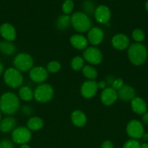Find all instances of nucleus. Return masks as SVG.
Segmentation results:
<instances>
[{"label": "nucleus", "instance_id": "nucleus-1", "mask_svg": "<svg viewBox=\"0 0 148 148\" xmlns=\"http://www.w3.org/2000/svg\"><path fill=\"white\" fill-rule=\"evenodd\" d=\"M20 108V100L16 94L7 92L0 98V111L7 115H12Z\"/></svg>", "mask_w": 148, "mask_h": 148}, {"label": "nucleus", "instance_id": "nucleus-2", "mask_svg": "<svg viewBox=\"0 0 148 148\" xmlns=\"http://www.w3.org/2000/svg\"><path fill=\"white\" fill-rule=\"evenodd\" d=\"M148 56L147 49L140 43L131 44L128 49V56L133 64L140 66L145 63Z\"/></svg>", "mask_w": 148, "mask_h": 148}, {"label": "nucleus", "instance_id": "nucleus-3", "mask_svg": "<svg viewBox=\"0 0 148 148\" xmlns=\"http://www.w3.org/2000/svg\"><path fill=\"white\" fill-rule=\"evenodd\" d=\"M71 25L75 30L80 33H85L91 28L92 23L90 17L81 12H74L71 17Z\"/></svg>", "mask_w": 148, "mask_h": 148}, {"label": "nucleus", "instance_id": "nucleus-4", "mask_svg": "<svg viewBox=\"0 0 148 148\" xmlns=\"http://www.w3.org/2000/svg\"><path fill=\"white\" fill-rule=\"evenodd\" d=\"M54 95L53 88L46 83L40 84L33 92V98L39 103H47L52 100Z\"/></svg>", "mask_w": 148, "mask_h": 148}, {"label": "nucleus", "instance_id": "nucleus-5", "mask_svg": "<svg viewBox=\"0 0 148 148\" xmlns=\"http://www.w3.org/2000/svg\"><path fill=\"white\" fill-rule=\"evenodd\" d=\"M4 79L6 85L12 88H20L23 82V77L21 72L15 68H9L5 71Z\"/></svg>", "mask_w": 148, "mask_h": 148}, {"label": "nucleus", "instance_id": "nucleus-6", "mask_svg": "<svg viewBox=\"0 0 148 148\" xmlns=\"http://www.w3.org/2000/svg\"><path fill=\"white\" fill-rule=\"evenodd\" d=\"M13 64L15 69L20 72H27L33 67V59L28 53H20L15 57Z\"/></svg>", "mask_w": 148, "mask_h": 148}, {"label": "nucleus", "instance_id": "nucleus-7", "mask_svg": "<svg viewBox=\"0 0 148 148\" xmlns=\"http://www.w3.org/2000/svg\"><path fill=\"white\" fill-rule=\"evenodd\" d=\"M12 139L13 142L17 144H27L31 139L30 130L28 127H17L12 131Z\"/></svg>", "mask_w": 148, "mask_h": 148}, {"label": "nucleus", "instance_id": "nucleus-8", "mask_svg": "<svg viewBox=\"0 0 148 148\" xmlns=\"http://www.w3.org/2000/svg\"><path fill=\"white\" fill-rule=\"evenodd\" d=\"M126 132L128 135L133 140L142 138L143 134H145L143 124L139 120H131L128 123L126 127Z\"/></svg>", "mask_w": 148, "mask_h": 148}, {"label": "nucleus", "instance_id": "nucleus-9", "mask_svg": "<svg viewBox=\"0 0 148 148\" xmlns=\"http://www.w3.org/2000/svg\"><path fill=\"white\" fill-rule=\"evenodd\" d=\"M84 59L91 64H100L102 61V54L99 49L94 46L87 47L83 53Z\"/></svg>", "mask_w": 148, "mask_h": 148}, {"label": "nucleus", "instance_id": "nucleus-10", "mask_svg": "<svg viewBox=\"0 0 148 148\" xmlns=\"http://www.w3.org/2000/svg\"><path fill=\"white\" fill-rule=\"evenodd\" d=\"M48 71L43 66H33L29 72L30 79L36 83L42 84L47 79Z\"/></svg>", "mask_w": 148, "mask_h": 148}, {"label": "nucleus", "instance_id": "nucleus-11", "mask_svg": "<svg viewBox=\"0 0 148 148\" xmlns=\"http://www.w3.org/2000/svg\"><path fill=\"white\" fill-rule=\"evenodd\" d=\"M98 85L95 80H87L81 87V93L85 98H91L98 90Z\"/></svg>", "mask_w": 148, "mask_h": 148}, {"label": "nucleus", "instance_id": "nucleus-12", "mask_svg": "<svg viewBox=\"0 0 148 148\" xmlns=\"http://www.w3.org/2000/svg\"><path fill=\"white\" fill-rule=\"evenodd\" d=\"M94 14L96 20L101 24H107L111 17L110 9L105 5L98 6L95 9Z\"/></svg>", "mask_w": 148, "mask_h": 148}, {"label": "nucleus", "instance_id": "nucleus-13", "mask_svg": "<svg viewBox=\"0 0 148 148\" xmlns=\"http://www.w3.org/2000/svg\"><path fill=\"white\" fill-rule=\"evenodd\" d=\"M118 92L112 87L104 88L101 92L100 99L102 103L105 106H111L118 99Z\"/></svg>", "mask_w": 148, "mask_h": 148}, {"label": "nucleus", "instance_id": "nucleus-14", "mask_svg": "<svg viewBox=\"0 0 148 148\" xmlns=\"http://www.w3.org/2000/svg\"><path fill=\"white\" fill-rule=\"evenodd\" d=\"M104 38V32L100 27H92L89 30L87 40L93 46L100 44Z\"/></svg>", "mask_w": 148, "mask_h": 148}, {"label": "nucleus", "instance_id": "nucleus-15", "mask_svg": "<svg viewBox=\"0 0 148 148\" xmlns=\"http://www.w3.org/2000/svg\"><path fill=\"white\" fill-rule=\"evenodd\" d=\"M112 45L117 50H125L130 46V40L126 35L117 34L114 36L111 40Z\"/></svg>", "mask_w": 148, "mask_h": 148}, {"label": "nucleus", "instance_id": "nucleus-16", "mask_svg": "<svg viewBox=\"0 0 148 148\" xmlns=\"http://www.w3.org/2000/svg\"><path fill=\"white\" fill-rule=\"evenodd\" d=\"M0 34L7 41H13L16 38V30L10 23H4L0 26Z\"/></svg>", "mask_w": 148, "mask_h": 148}, {"label": "nucleus", "instance_id": "nucleus-17", "mask_svg": "<svg viewBox=\"0 0 148 148\" xmlns=\"http://www.w3.org/2000/svg\"><path fill=\"white\" fill-rule=\"evenodd\" d=\"M131 107L132 111L138 115H143L147 112V110L146 102L139 97H135L131 101Z\"/></svg>", "mask_w": 148, "mask_h": 148}, {"label": "nucleus", "instance_id": "nucleus-18", "mask_svg": "<svg viewBox=\"0 0 148 148\" xmlns=\"http://www.w3.org/2000/svg\"><path fill=\"white\" fill-rule=\"evenodd\" d=\"M118 97L124 101H131L136 97V91L129 85H123L120 90L117 91Z\"/></svg>", "mask_w": 148, "mask_h": 148}, {"label": "nucleus", "instance_id": "nucleus-19", "mask_svg": "<svg viewBox=\"0 0 148 148\" xmlns=\"http://www.w3.org/2000/svg\"><path fill=\"white\" fill-rule=\"evenodd\" d=\"M70 41L71 45L78 50H85L89 43L86 38L80 34H75L71 36Z\"/></svg>", "mask_w": 148, "mask_h": 148}, {"label": "nucleus", "instance_id": "nucleus-20", "mask_svg": "<svg viewBox=\"0 0 148 148\" xmlns=\"http://www.w3.org/2000/svg\"><path fill=\"white\" fill-rule=\"evenodd\" d=\"M17 121L15 118L12 116L6 117L0 121V131L3 133L10 132L15 129Z\"/></svg>", "mask_w": 148, "mask_h": 148}, {"label": "nucleus", "instance_id": "nucleus-21", "mask_svg": "<svg viewBox=\"0 0 148 148\" xmlns=\"http://www.w3.org/2000/svg\"><path fill=\"white\" fill-rule=\"evenodd\" d=\"M71 121L75 127H82L86 124V116L81 111L76 110L71 114Z\"/></svg>", "mask_w": 148, "mask_h": 148}, {"label": "nucleus", "instance_id": "nucleus-22", "mask_svg": "<svg viewBox=\"0 0 148 148\" xmlns=\"http://www.w3.org/2000/svg\"><path fill=\"white\" fill-rule=\"evenodd\" d=\"M16 51V47L12 42L1 41L0 42V52L7 56H11Z\"/></svg>", "mask_w": 148, "mask_h": 148}, {"label": "nucleus", "instance_id": "nucleus-23", "mask_svg": "<svg viewBox=\"0 0 148 148\" xmlns=\"http://www.w3.org/2000/svg\"><path fill=\"white\" fill-rule=\"evenodd\" d=\"M28 128L32 131H38L44 127V121L42 119L37 116H33L29 119L27 122Z\"/></svg>", "mask_w": 148, "mask_h": 148}, {"label": "nucleus", "instance_id": "nucleus-24", "mask_svg": "<svg viewBox=\"0 0 148 148\" xmlns=\"http://www.w3.org/2000/svg\"><path fill=\"white\" fill-rule=\"evenodd\" d=\"M71 24V16H69L68 14L60 15L56 21V27L60 30H66Z\"/></svg>", "mask_w": 148, "mask_h": 148}, {"label": "nucleus", "instance_id": "nucleus-25", "mask_svg": "<svg viewBox=\"0 0 148 148\" xmlns=\"http://www.w3.org/2000/svg\"><path fill=\"white\" fill-rule=\"evenodd\" d=\"M19 96L23 101H30L33 98V92L28 86H23L19 90Z\"/></svg>", "mask_w": 148, "mask_h": 148}, {"label": "nucleus", "instance_id": "nucleus-26", "mask_svg": "<svg viewBox=\"0 0 148 148\" xmlns=\"http://www.w3.org/2000/svg\"><path fill=\"white\" fill-rule=\"evenodd\" d=\"M82 73L89 80H94L97 77V71L91 65H86L83 67Z\"/></svg>", "mask_w": 148, "mask_h": 148}, {"label": "nucleus", "instance_id": "nucleus-27", "mask_svg": "<svg viewBox=\"0 0 148 148\" xmlns=\"http://www.w3.org/2000/svg\"><path fill=\"white\" fill-rule=\"evenodd\" d=\"M84 66V60L82 57L77 56L71 61V67L75 71H80Z\"/></svg>", "mask_w": 148, "mask_h": 148}, {"label": "nucleus", "instance_id": "nucleus-28", "mask_svg": "<svg viewBox=\"0 0 148 148\" xmlns=\"http://www.w3.org/2000/svg\"><path fill=\"white\" fill-rule=\"evenodd\" d=\"M132 38H133V40L136 42V43H140L143 41L145 40V34L144 33V31L141 29L136 28L135 30H133L132 32Z\"/></svg>", "mask_w": 148, "mask_h": 148}, {"label": "nucleus", "instance_id": "nucleus-29", "mask_svg": "<svg viewBox=\"0 0 148 148\" xmlns=\"http://www.w3.org/2000/svg\"><path fill=\"white\" fill-rule=\"evenodd\" d=\"M74 8V2L73 0H65L62 6V12L65 14H71Z\"/></svg>", "mask_w": 148, "mask_h": 148}, {"label": "nucleus", "instance_id": "nucleus-30", "mask_svg": "<svg viewBox=\"0 0 148 148\" xmlns=\"http://www.w3.org/2000/svg\"><path fill=\"white\" fill-rule=\"evenodd\" d=\"M46 69L48 72L51 73H56L61 69V64L57 61H52L49 62Z\"/></svg>", "mask_w": 148, "mask_h": 148}, {"label": "nucleus", "instance_id": "nucleus-31", "mask_svg": "<svg viewBox=\"0 0 148 148\" xmlns=\"http://www.w3.org/2000/svg\"><path fill=\"white\" fill-rule=\"evenodd\" d=\"M83 10L85 12V14H91L92 13H94L95 9H94V5L93 2L90 0H86L83 3Z\"/></svg>", "mask_w": 148, "mask_h": 148}, {"label": "nucleus", "instance_id": "nucleus-32", "mask_svg": "<svg viewBox=\"0 0 148 148\" xmlns=\"http://www.w3.org/2000/svg\"><path fill=\"white\" fill-rule=\"evenodd\" d=\"M123 148H141V145L137 140L131 139L125 143Z\"/></svg>", "mask_w": 148, "mask_h": 148}, {"label": "nucleus", "instance_id": "nucleus-33", "mask_svg": "<svg viewBox=\"0 0 148 148\" xmlns=\"http://www.w3.org/2000/svg\"><path fill=\"white\" fill-rule=\"evenodd\" d=\"M123 85H124L123 80L122 79H120V78L114 79V80H113V82H112V88L115 90H120Z\"/></svg>", "mask_w": 148, "mask_h": 148}, {"label": "nucleus", "instance_id": "nucleus-34", "mask_svg": "<svg viewBox=\"0 0 148 148\" xmlns=\"http://www.w3.org/2000/svg\"><path fill=\"white\" fill-rule=\"evenodd\" d=\"M0 148H14V145L10 140L4 139L0 141Z\"/></svg>", "mask_w": 148, "mask_h": 148}, {"label": "nucleus", "instance_id": "nucleus-35", "mask_svg": "<svg viewBox=\"0 0 148 148\" xmlns=\"http://www.w3.org/2000/svg\"><path fill=\"white\" fill-rule=\"evenodd\" d=\"M101 148H114V145H113L112 142L107 140V141H104L102 143Z\"/></svg>", "mask_w": 148, "mask_h": 148}, {"label": "nucleus", "instance_id": "nucleus-36", "mask_svg": "<svg viewBox=\"0 0 148 148\" xmlns=\"http://www.w3.org/2000/svg\"><path fill=\"white\" fill-rule=\"evenodd\" d=\"M22 112L25 114V115H29V114H31L32 112V108L30 106H25L22 108Z\"/></svg>", "mask_w": 148, "mask_h": 148}, {"label": "nucleus", "instance_id": "nucleus-37", "mask_svg": "<svg viewBox=\"0 0 148 148\" xmlns=\"http://www.w3.org/2000/svg\"><path fill=\"white\" fill-rule=\"evenodd\" d=\"M142 122L145 124H148V113L146 112L142 115Z\"/></svg>", "mask_w": 148, "mask_h": 148}, {"label": "nucleus", "instance_id": "nucleus-38", "mask_svg": "<svg viewBox=\"0 0 148 148\" xmlns=\"http://www.w3.org/2000/svg\"><path fill=\"white\" fill-rule=\"evenodd\" d=\"M97 85H98V88H102V89H104V88H107V83H106L105 81H100V82H97Z\"/></svg>", "mask_w": 148, "mask_h": 148}, {"label": "nucleus", "instance_id": "nucleus-39", "mask_svg": "<svg viewBox=\"0 0 148 148\" xmlns=\"http://www.w3.org/2000/svg\"><path fill=\"white\" fill-rule=\"evenodd\" d=\"M3 70H4V66H3L2 64L0 62V75H1V73L3 72Z\"/></svg>", "mask_w": 148, "mask_h": 148}, {"label": "nucleus", "instance_id": "nucleus-40", "mask_svg": "<svg viewBox=\"0 0 148 148\" xmlns=\"http://www.w3.org/2000/svg\"><path fill=\"white\" fill-rule=\"evenodd\" d=\"M142 137H143V139L145 140H148V134L147 133H145V134H143V136H142Z\"/></svg>", "mask_w": 148, "mask_h": 148}, {"label": "nucleus", "instance_id": "nucleus-41", "mask_svg": "<svg viewBox=\"0 0 148 148\" xmlns=\"http://www.w3.org/2000/svg\"><path fill=\"white\" fill-rule=\"evenodd\" d=\"M141 148H148V143H144L141 145Z\"/></svg>", "mask_w": 148, "mask_h": 148}, {"label": "nucleus", "instance_id": "nucleus-42", "mask_svg": "<svg viewBox=\"0 0 148 148\" xmlns=\"http://www.w3.org/2000/svg\"><path fill=\"white\" fill-rule=\"evenodd\" d=\"M20 148H30V146L28 145L27 144H23V145H21V146H20Z\"/></svg>", "mask_w": 148, "mask_h": 148}, {"label": "nucleus", "instance_id": "nucleus-43", "mask_svg": "<svg viewBox=\"0 0 148 148\" xmlns=\"http://www.w3.org/2000/svg\"><path fill=\"white\" fill-rule=\"evenodd\" d=\"M145 8H146L147 11L148 12V0L146 1V3H145Z\"/></svg>", "mask_w": 148, "mask_h": 148}, {"label": "nucleus", "instance_id": "nucleus-44", "mask_svg": "<svg viewBox=\"0 0 148 148\" xmlns=\"http://www.w3.org/2000/svg\"><path fill=\"white\" fill-rule=\"evenodd\" d=\"M1 111H0V121H1Z\"/></svg>", "mask_w": 148, "mask_h": 148}]
</instances>
